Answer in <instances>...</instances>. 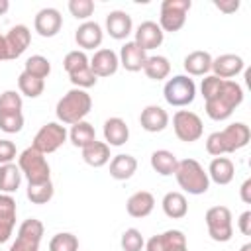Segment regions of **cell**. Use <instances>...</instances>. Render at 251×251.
I'll list each match as a JSON object with an SVG mask.
<instances>
[{
  "label": "cell",
  "instance_id": "obj_27",
  "mask_svg": "<svg viewBox=\"0 0 251 251\" xmlns=\"http://www.w3.org/2000/svg\"><path fill=\"white\" fill-rule=\"evenodd\" d=\"M212 69V57L208 51H192L184 57V71L190 76H202Z\"/></svg>",
  "mask_w": 251,
  "mask_h": 251
},
{
  "label": "cell",
  "instance_id": "obj_51",
  "mask_svg": "<svg viewBox=\"0 0 251 251\" xmlns=\"http://www.w3.org/2000/svg\"><path fill=\"white\" fill-rule=\"evenodd\" d=\"M8 8H10V2L8 0H0V16H4L8 12Z\"/></svg>",
  "mask_w": 251,
  "mask_h": 251
},
{
  "label": "cell",
  "instance_id": "obj_41",
  "mask_svg": "<svg viewBox=\"0 0 251 251\" xmlns=\"http://www.w3.org/2000/svg\"><path fill=\"white\" fill-rule=\"evenodd\" d=\"M69 78H71V82H73L76 88H80V90L94 86V84H96V80H98V76L90 71V65H88V67H84V69H80V71H76V73H71V75H69Z\"/></svg>",
  "mask_w": 251,
  "mask_h": 251
},
{
  "label": "cell",
  "instance_id": "obj_42",
  "mask_svg": "<svg viewBox=\"0 0 251 251\" xmlns=\"http://www.w3.org/2000/svg\"><path fill=\"white\" fill-rule=\"evenodd\" d=\"M22 96L16 90H6L0 94V112H22Z\"/></svg>",
  "mask_w": 251,
  "mask_h": 251
},
{
  "label": "cell",
  "instance_id": "obj_9",
  "mask_svg": "<svg viewBox=\"0 0 251 251\" xmlns=\"http://www.w3.org/2000/svg\"><path fill=\"white\" fill-rule=\"evenodd\" d=\"M67 135H69V133H67L65 126H61V124H57V122H49V124H45V126L39 127V131H37L35 137H33L31 147L37 149L39 153L47 155V153L57 151V149L67 141Z\"/></svg>",
  "mask_w": 251,
  "mask_h": 251
},
{
  "label": "cell",
  "instance_id": "obj_16",
  "mask_svg": "<svg viewBox=\"0 0 251 251\" xmlns=\"http://www.w3.org/2000/svg\"><path fill=\"white\" fill-rule=\"evenodd\" d=\"M88 65H90V71L96 76H110L118 71L120 59L112 49H98L94 53V57L88 61Z\"/></svg>",
  "mask_w": 251,
  "mask_h": 251
},
{
  "label": "cell",
  "instance_id": "obj_8",
  "mask_svg": "<svg viewBox=\"0 0 251 251\" xmlns=\"http://www.w3.org/2000/svg\"><path fill=\"white\" fill-rule=\"evenodd\" d=\"M173 127H175V135L184 143L198 141L204 131L200 116L190 110H176L173 116Z\"/></svg>",
  "mask_w": 251,
  "mask_h": 251
},
{
  "label": "cell",
  "instance_id": "obj_28",
  "mask_svg": "<svg viewBox=\"0 0 251 251\" xmlns=\"http://www.w3.org/2000/svg\"><path fill=\"white\" fill-rule=\"evenodd\" d=\"M82 159L90 167H104L110 161V145H106V141H92L82 147Z\"/></svg>",
  "mask_w": 251,
  "mask_h": 251
},
{
  "label": "cell",
  "instance_id": "obj_26",
  "mask_svg": "<svg viewBox=\"0 0 251 251\" xmlns=\"http://www.w3.org/2000/svg\"><path fill=\"white\" fill-rule=\"evenodd\" d=\"M235 169L231 159L227 157H214L208 167V178H212L216 184H229L233 180Z\"/></svg>",
  "mask_w": 251,
  "mask_h": 251
},
{
  "label": "cell",
  "instance_id": "obj_35",
  "mask_svg": "<svg viewBox=\"0 0 251 251\" xmlns=\"http://www.w3.org/2000/svg\"><path fill=\"white\" fill-rule=\"evenodd\" d=\"M18 86H20V92L25 94L27 98H37V96H41V92L45 88V80L35 78L27 73H22L18 76Z\"/></svg>",
  "mask_w": 251,
  "mask_h": 251
},
{
  "label": "cell",
  "instance_id": "obj_47",
  "mask_svg": "<svg viewBox=\"0 0 251 251\" xmlns=\"http://www.w3.org/2000/svg\"><path fill=\"white\" fill-rule=\"evenodd\" d=\"M237 226H239V231H241L243 235H251V212H249V210L239 216Z\"/></svg>",
  "mask_w": 251,
  "mask_h": 251
},
{
  "label": "cell",
  "instance_id": "obj_25",
  "mask_svg": "<svg viewBox=\"0 0 251 251\" xmlns=\"http://www.w3.org/2000/svg\"><path fill=\"white\" fill-rule=\"evenodd\" d=\"M137 171V161L133 155L120 153L110 161V176L116 180H127Z\"/></svg>",
  "mask_w": 251,
  "mask_h": 251
},
{
  "label": "cell",
  "instance_id": "obj_24",
  "mask_svg": "<svg viewBox=\"0 0 251 251\" xmlns=\"http://www.w3.org/2000/svg\"><path fill=\"white\" fill-rule=\"evenodd\" d=\"M104 139L106 145L120 147L129 139V127L122 118H108L104 122Z\"/></svg>",
  "mask_w": 251,
  "mask_h": 251
},
{
  "label": "cell",
  "instance_id": "obj_29",
  "mask_svg": "<svg viewBox=\"0 0 251 251\" xmlns=\"http://www.w3.org/2000/svg\"><path fill=\"white\" fill-rule=\"evenodd\" d=\"M163 212L173 218V220H180L186 216L188 212V204H186V196L182 192H167L163 196Z\"/></svg>",
  "mask_w": 251,
  "mask_h": 251
},
{
  "label": "cell",
  "instance_id": "obj_17",
  "mask_svg": "<svg viewBox=\"0 0 251 251\" xmlns=\"http://www.w3.org/2000/svg\"><path fill=\"white\" fill-rule=\"evenodd\" d=\"M139 124L145 131L149 133H157V131H163L167 126H169V114L167 110H163L161 106H145L141 110V116H139Z\"/></svg>",
  "mask_w": 251,
  "mask_h": 251
},
{
  "label": "cell",
  "instance_id": "obj_18",
  "mask_svg": "<svg viewBox=\"0 0 251 251\" xmlns=\"http://www.w3.org/2000/svg\"><path fill=\"white\" fill-rule=\"evenodd\" d=\"M120 65L129 71V73H137L143 71V65L147 61V53L135 43V41H127L122 49H120Z\"/></svg>",
  "mask_w": 251,
  "mask_h": 251
},
{
  "label": "cell",
  "instance_id": "obj_32",
  "mask_svg": "<svg viewBox=\"0 0 251 251\" xmlns=\"http://www.w3.org/2000/svg\"><path fill=\"white\" fill-rule=\"evenodd\" d=\"M143 73L151 80H163L171 73V63L163 55H151V57H147V61L143 65Z\"/></svg>",
  "mask_w": 251,
  "mask_h": 251
},
{
  "label": "cell",
  "instance_id": "obj_11",
  "mask_svg": "<svg viewBox=\"0 0 251 251\" xmlns=\"http://www.w3.org/2000/svg\"><path fill=\"white\" fill-rule=\"evenodd\" d=\"M220 137H222L224 153H235L249 143L251 131H249V126H245L243 122H235V124H229L226 129H222Z\"/></svg>",
  "mask_w": 251,
  "mask_h": 251
},
{
  "label": "cell",
  "instance_id": "obj_4",
  "mask_svg": "<svg viewBox=\"0 0 251 251\" xmlns=\"http://www.w3.org/2000/svg\"><path fill=\"white\" fill-rule=\"evenodd\" d=\"M18 167L22 175H25L27 184H39L45 180H51V167L43 153H39L33 147H27L18 157Z\"/></svg>",
  "mask_w": 251,
  "mask_h": 251
},
{
  "label": "cell",
  "instance_id": "obj_22",
  "mask_svg": "<svg viewBox=\"0 0 251 251\" xmlns=\"http://www.w3.org/2000/svg\"><path fill=\"white\" fill-rule=\"evenodd\" d=\"M155 208V198L147 190H139L131 194L126 202V210L131 218H147Z\"/></svg>",
  "mask_w": 251,
  "mask_h": 251
},
{
  "label": "cell",
  "instance_id": "obj_30",
  "mask_svg": "<svg viewBox=\"0 0 251 251\" xmlns=\"http://www.w3.org/2000/svg\"><path fill=\"white\" fill-rule=\"evenodd\" d=\"M176 165H178V159L175 157V153H171L167 149H157L151 153V167H153V171H157L163 176L175 175Z\"/></svg>",
  "mask_w": 251,
  "mask_h": 251
},
{
  "label": "cell",
  "instance_id": "obj_31",
  "mask_svg": "<svg viewBox=\"0 0 251 251\" xmlns=\"http://www.w3.org/2000/svg\"><path fill=\"white\" fill-rule=\"evenodd\" d=\"M20 182H22V171L18 165L14 163L0 165V192L12 194L20 188Z\"/></svg>",
  "mask_w": 251,
  "mask_h": 251
},
{
  "label": "cell",
  "instance_id": "obj_6",
  "mask_svg": "<svg viewBox=\"0 0 251 251\" xmlns=\"http://www.w3.org/2000/svg\"><path fill=\"white\" fill-rule=\"evenodd\" d=\"M206 226H208V233L214 241L226 243L231 239L233 235V226H231V212L226 206H212L206 216Z\"/></svg>",
  "mask_w": 251,
  "mask_h": 251
},
{
  "label": "cell",
  "instance_id": "obj_36",
  "mask_svg": "<svg viewBox=\"0 0 251 251\" xmlns=\"http://www.w3.org/2000/svg\"><path fill=\"white\" fill-rule=\"evenodd\" d=\"M53 182L51 180H45V182H39V184H27V198L33 202V204H47L51 198H53Z\"/></svg>",
  "mask_w": 251,
  "mask_h": 251
},
{
  "label": "cell",
  "instance_id": "obj_53",
  "mask_svg": "<svg viewBox=\"0 0 251 251\" xmlns=\"http://www.w3.org/2000/svg\"><path fill=\"white\" fill-rule=\"evenodd\" d=\"M239 251H251V243H245V245H243Z\"/></svg>",
  "mask_w": 251,
  "mask_h": 251
},
{
  "label": "cell",
  "instance_id": "obj_48",
  "mask_svg": "<svg viewBox=\"0 0 251 251\" xmlns=\"http://www.w3.org/2000/svg\"><path fill=\"white\" fill-rule=\"evenodd\" d=\"M216 8L226 12V14H231L239 8V0H229V2H216Z\"/></svg>",
  "mask_w": 251,
  "mask_h": 251
},
{
  "label": "cell",
  "instance_id": "obj_10",
  "mask_svg": "<svg viewBox=\"0 0 251 251\" xmlns=\"http://www.w3.org/2000/svg\"><path fill=\"white\" fill-rule=\"evenodd\" d=\"M43 237V224L35 218L24 220L16 241L10 245V251H39V241Z\"/></svg>",
  "mask_w": 251,
  "mask_h": 251
},
{
  "label": "cell",
  "instance_id": "obj_7",
  "mask_svg": "<svg viewBox=\"0 0 251 251\" xmlns=\"http://www.w3.org/2000/svg\"><path fill=\"white\" fill-rule=\"evenodd\" d=\"M190 0H163L161 4V16H159V27L165 31H178L186 22V12L190 10Z\"/></svg>",
  "mask_w": 251,
  "mask_h": 251
},
{
  "label": "cell",
  "instance_id": "obj_2",
  "mask_svg": "<svg viewBox=\"0 0 251 251\" xmlns=\"http://www.w3.org/2000/svg\"><path fill=\"white\" fill-rule=\"evenodd\" d=\"M92 110V98L86 90H80V88H73L69 90L59 102H57V108H55V114L57 118L63 122V124H76V122H82L84 116Z\"/></svg>",
  "mask_w": 251,
  "mask_h": 251
},
{
  "label": "cell",
  "instance_id": "obj_49",
  "mask_svg": "<svg viewBox=\"0 0 251 251\" xmlns=\"http://www.w3.org/2000/svg\"><path fill=\"white\" fill-rule=\"evenodd\" d=\"M239 194H241V200H243L245 204H251V178H247V180L241 184Z\"/></svg>",
  "mask_w": 251,
  "mask_h": 251
},
{
  "label": "cell",
  "instance_id": "obj_33",
  "mask_svg": "<svg viewBox=\"0 0 251 251\" xmlns=\"http://www.w3.org/2000/svg\"><path fill=\"white\" fill-rule=\"evenodd\" d=\"M69 137H71V143L73 145H76V147H86V145H90L92 141H96V131H94V127H92V124H88V122H76V124H73V127H71V131H69Z\"/></svg>",
  "mask_w": 251,
  "mask_h": 251
},
{
  "label": "cell",
  "instance_id": "obj_23",
  "mask_svg": "<svg viewBox=\"0 0 251 251\" xmlns=\"http://www.w3.org/2000/svg\"><path fill=\"white\" fill-rule=\"evenodd\" d=\"M180 245H186L184 233L180 229H167L165 233L153 235L147 241V251H171Z\"/></svg>",
  "mask_w": 251,
  "mask_h": 251
},
{
  "label": "cell",
  "instance_id": "obj_50",
  "mask_svg": "<svg viewBox=\"0 0 251 251\" xmlns=\"http://www.w3.org/2000/svg\"><path fill=\"white\" fill-rule=\"evenodd\" d=\"M10 55H8V45H6V37L0 33V61H8Z\"/></svg>",
  "mask_w": 251,
  "mask_h": 251
},
{
  "label": "cell",
  "instance_id": "obj_12",
  "mask_svg": "<svg viewBox=\"0 0 251 251\" xmlns=\"http://www.w3.org/2000/svg\"><path fill=\"white\" fill-rule=\"evenodd\" d=\"M63 25V16L57 8H43L35 14L33 27L41 37H53L61 31Z\"/></svg>",
  "mask_w": 251,
  "mask_h": 251
},
{
  "label": "cell",
  "instance_id": "obj_39",
  "mask_svg": "<svg viewBox=\"0 0 251 251\" xmlns=\"http://www.w3.org/2000/svg\"><path fill=\"white\" fill-rule=\"evenodd\" d=\"M63 67H65V71H67L69 75H71V73H76V71L88 67V57H86L84 51H78V49L69 51V53L65 55V59H63Z\"/></svg>",
  "mask_w": 251,
  "mask_h": 251
},
{
  "label": "cell",
  "instance_id": "obj_52",
  "mask_svg": "<svg viewBox=\"0 0 251 251\" xmlns=\"http://www.w3.org/2000/svg\"><path fill=\"white\" fill-rule=\"evenodd\" d=\"M171 251H188V247H186V245H180V247H175V249H171Z\"/></svg>",
  "mask_w": 251,
  "mask_h": 251
},
{
  "label": "cell",
  "instance_id": "obj_19",
  "mask_svg": "<svg viewBox=\"0 0 251 251\" xmlns=\"http://www.w3.org/2000/svg\"><path fill=\"white\" fill-rule=\"evenodd\" d=\"M6 45H8V55L10 59H18L27 47H29V41H31V33L25 25H14L6 35Z\"/></svg>",
  "mask_w": 251,
  "mask_h": 251
},
{
  "label": "cell",
  "instance_id": "obj_20",
  "mask_svg": "<svg viewBox=\"0 0 251 251\" xmlns=\"http://www.w3.org/2000/svg\"><path fill=\"white\" fill-rule=\"evenodd\" d=\"M131 27H133L131 16L122 10H114L106 16V31L114 39H126L131 33Z\"/></svg>",
  "mask_w": 251,
  "mask_h": 251
},
{
  "label": "cell",
  "instance_id": "obj_44",
  "mask_svg": "<svg viewBox=\"0 0 251 251\" xmlns=\"http://www.w3.org/2000/svg\"><path fill=\"white\" fill-rule=\"evenodd\" d=\"M222 82H224V78H218V76H214V75H210V76L202 78V86H200V90H202V96H204V100H210V98H214V96L220 92V88H222Z\"/></svg>",
  "mask_w": 251,
  "mask_h": 251
},
{
  "label": "cell",
  "instance_id": "obj_45",
  "mask_svg": "<svg viewBox=\"0 0 251 251\" xmlns=\"http://www.w3.org/2000/svg\"><path fill=\"white\" fill-rule=\"evenodd\" d=\"M16 159V145L10 139H0V165H8Z\"/></svg>",
  "mask_w": 251,
  "mask_h": 251
},
{
  "label": "cell",
  "instance_id": "obj_14",
  "mask_svg": "<svg viewBox=\"0 0 251 251\" xmlns=\"http://www.w3.org/2000/svg\"><path fill=\"white\" fill-rule=\"evenodd\" d=\"M210 71H214V76L229 80L231 76H235L243 71V59L239 55H233V53L220 55V57L212 59V69Z\"/></svg>",
  "mask_w": 251,
  "mask_h": 251
},
{
  "label": "cell",
  "instance_id": "obj_15",
  "mask_svg": "<svg viewBox=\"0 0 251 251\" xmlns=\"http://www.w3.org/2000/svg\"><path fill=\"white\" fill-rule=\"evenodd\" d=\"M16 226V200L10 194H0V243H6Z\"/></svg>",
  "mask_w": 251,
  "mask_h": 251
},
{
  "label": "cell",
  "instance_id": "obj_5",
  "mask_svg": "<svg viewBox=\"0 0 251 251\" xmlns=\"http://www.w3.org/2000/svg\"><path fill=\"white\" fill-rule=\"evenodd\" d=\"M163 96H165L167 104H171V106H176V108L188 106L196 96V84L190 76L176 75L165 82Z\"/></svg>",
  "mask_w": 251,
  "mask_h": 251
},
{
  "label": "cell",
  "instance_id": "obj_1",
  "mask_svg": "<svg viewBox=\"0 0 251 251\" xmlns=\"http://www.w3.org/2000/svg\"><path fill=\"white\" fill-rule=\"evenodd\" d=\"M241 102H243V88L235 80H224L220 92L214 98L206 100V114L212 120L222 122L227 120Z\"/></svg>",
  "mask_w": 251,
  "mask_h": 251
},
{
  "label": "cell",
  "instance_id": "obj_34",
  "mask_svg": "<svg viewBox=\"0 0 251 251\" xmlns=\"http://www.w3.org/2000/svg\"><path fill=\"white\" fill-rule=\"evenodd\" d=\"M24 73H27V75H31V76L43 80V78L49 76V73H51V63H49V59L43 57V55H31V57L24 63Z\"/></svg>",
  "mask_w": 251,
  "mask_h": 251
},
{
  "label": "cell",
  "instance_id": "obj_21",
  "mask_svg": "<svg viewBox=\"0 0 251 251\" xmlns=\"http://www.w3.org/2000/svg\"><path fill=\"white\" fill-rule=\"evenodd\" d=\"M102 37H104L102 27L96 22H84V24H80L78 29H76V33H75V41L82 49H96V47H100Z\"/></svg>",
  "mask_w": 251,
  "mask_h": 251
},
{
  "label": "cell",
  "instance_id": "obj_38",
  "mask_svg": "<svg viewBox=\"0 0 251 251\" xmlns=\"http://www.w3.org/2000/svg\"><path fill=\"white\" fill-rule=\"evenodd\" d=\"M24 127L22 112H0V129L4 133H18Z\"/></svg>",
  "mask_w": 251,
  "mask_h": 251
},
{
  "label": "cell",
  "instance_id": "obj_43",
  "mask_svg": "<svg viewBox=\"0 0 251 251\" xmlns=\"http://www.w3.org/2000/svg\"><path fill=\"white\" fill-rule=\"evenodd\" d=\"M69 12L76 20H88L94 12V2L92 0H71L69 2Z\"/></svg>",
  "mask_w": 251,
  "mask_h": 251
},
{
  "label": "cell",
  "instance_id": "obj_46",
  "mask_svg": "<svg viewBox=\"0 0 251 251\" xmlns=\"http://www.w3.org/2000/svg\"><path fill=\"white\" fill-rule=\"evenodd\" d=\"M206 151L214 157H222L224 155V145H222V137H220V131H214L208 135L206 139Z\"/></svg>",
  "mask_w": 251,
  "mask_h": 251
},
{
  "label": "cell",
  "instance_id": "obj_40",
  "mask_svg": "<svg viewBox=\"0 0 251 251\" xmlns=\"http://www.w3.org/2000/svg\"><path fill=\"white\" fill-rule=\"evenodd\" d=\"M120 243H122V249H124V251H141L143 245H145L141 231L135 229V227L126 229V231L122 233V241H120Z\"/></svg>",
  "mask_w": 251,
  "mask_h": 251
},
{
  "label": "cell",
  "instance_id": "obj_37",
  "mask_svg": "<svg viewBox=\"0 0 251 251\" xmlns=\"http://www.w3.org/2000/svg\"><path fill=\"white\" fill-rule=\"evenodd\" d=\"M49 251H78V239L69 231L57 233L49 241Z\"/></svg>",
  "mask_w": 251,
  "mask_h": 251
},
{
  "label": "cell",
  "instance_id": "obj_13",
  "mask_svg": "<svg viewBox=\"0 0 251 251\" xmlns=\"http://www.w3.org/2000/svg\"><path fill=\"white\" fill-rule=\"evenodd\" d=\"M163 37H165L163 29L159 27L157 22H151V20L141 22V24L137 25V29H135V43H137L145 53L151 51V49H155V47H159V45L163 43Z\"/></svg>",
  "mask_w": 251,
  "mask_h": 251
},
{
  "label": "cell",
  "instance_id": "obj_3",
  "mask_svg": "<svg viewBox=\"0 0 251 251\" xmlns=\"http://www.w3.org/2000/svg\"><path fill=\"white\" fill-rule=\"evenodd\" d=\"M175 176H176L178 186L184 192H188V194L198 196V194H204L210 188L208 173L204 171V167L196 159H182V161H178Z\"/></svg>",
  "mask_w": 251,
  "mask_h": 251
}]
</instances>
